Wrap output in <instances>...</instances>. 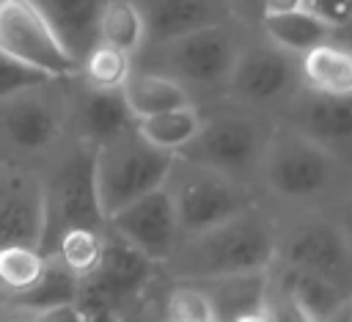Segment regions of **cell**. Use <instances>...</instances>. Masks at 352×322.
Here are the masks:
<instances>
[{
    "label": "cell",
    "instance_id": "obj_6",
    "mask_svg": "<svg viewBox=\"0 0 352 322\" xmlns=\"http://www.w3.org/2000/svg\"><path fill=\"white\" fill-rule=\"evenodd\" d=\"M66 135V77H50L0 96V162L36 168Z\"/></svg>",
    "mask_w": 352,
    "mask_h": 322
},
{
    "label": "cell",
    "instance_id": "obj_10",
    "mask_svg": "<svg viewBox=\"0 0 352 322\" xmlns=\"http://www.w3.org/2000/svg\"><path fill=\"white\" fill-rule=\"evenodd\" d=\"M162 184L173 201L176 217L184 234L212 226L261 201L256 184L234 179L212 165H204L179 154L173 157Z\"/></svg>",
    "mask_w": 352,
    "mask_h": 322
},
{
    "label": "cell",
    "instance_id": "obj_2",
    "mask_svg": "<svg viewBox=\"0 0 352 322\" xmlns=\"http://www.w3.org/2000/svg\"><path fill=\"white\" fill-rule=\"evenodd\" d=\"M275 234L278 212L258 201L212 226L182 234L160 272L168 281H209L264 270L275 256Z\"/></svg>",
    "mask_w": 352,
    "mask_h": 322
},
{
    "label": "cell",
    "instance_id": "obj_25",
    "mask_svg": "<svg viewBox=\"0 0 352 322\" xmlns=\"http://www.w3.org/2000/svg\"><path fill=\"white\" fill-rule=\"evenodd\" d=\"M135 124L148 143L168 149V151H179L195 135V129L201 124V110H198V105H182V107L154 113V116H143Z\"/></svg>",
    "mask_w": 352,
    "mask_h": 322
},
{
    "label": "cell",
    "instance_id": "obj_7",
    "mask_svg": "<svg viewBox=\"0 0 352 322\" xmlns=\"http://www.w3.org/2000/svg\"><path fill=\"white\" fill-rule=\"evenodd\" d=\"M160 281V264L143 256L132 242L107 223L102 231V253L91 272L80 278L77 305L82 319H113L135 314V305Z\"/></svg>",
    "mask_w": 352,
    "mask_h": 322
},
{
    "label": "cell",
    "instance_id": "obj_33",
    "mask_svg": "<svg viewBox=\"0 0 352 322\" xmlns=\"http://www.w3.org/2000/svg\"><path fill=\"white\" fill-rule=\"evenodd\" d=\"M289 8H300V0H261V17L275 11H289Z\"/></svg>",
    "mask_w": 352,
    "mask_h": 322
},
{
    "label": "cell",
    "instance_id": "obj_3",
    "mask_svg": "<svg viewBox=\"0 0 352 322\" xmlns=\"http://www.w3.org/2000/svg\"><path fill=\"white\" fill-rule=\"evenodd\" d=\"M245 33L248 25H242L239 19L198 28L182 36L143 44L132 55V66L151 69L176 80L187 91L192 105L201 107L214 99H223L226 80Z\"/></svg>",
    "mask_w": 352,
    "mask_h": 322
},
{
    "label": "cell",
    "instance_id": "obj_16",
    "mask_svg": "<svg viewBox=\"0 0 352 322\" xmlns=\"http://www.w3.org/2000/svg\"><path fill=\"white\" fill-rule=\"evenodd\" d=\"M41 182L33 165L0 162V245L41 239Z\"/></svg>",
    "mask_w": 352,
    "mask_h": 322
},
{
    "label": "cell",
    "instance_id": "obj_1",
    "mask_svg": "<svg viewBox=\"0 0 352 322\" xmlns=\"http://www.w3.org/2000/svg\"><path fill=\"white\" fill-rule=\"evenodd\" d=\"M253 184L270 209L336 212L349 195V162L275 118Z\"/></svg>",
    "mask_w": 352,
    "mask_h": 322
},
{
    "label": "cell",
    "instance_id": "obj_12",
    "mask_svg": "<svg viewBox=\"0 0 352 322\" xmlns=\"http://www.w3.org/2000/svg\"><path fill=\"white\" fill-rule=\"evenodd\" d=\"M0 50L50 77H69L80 66L30 0H0Z\"/></svg>",
    "mask_w": 352,
    "mask_h": 322
},
{
    "label": "cell",
    "instance_id": "obj_4",
    "mask_svg": "<svg viewBox=\"0 0 352 322\" xmlns=\"http://www.w3.org/2000/svg\"><path fill=\"white\" fill-rule=\"evenodd\" d=\"M41 182V239L38 248L47 253L55 237L72 226H104V215L96 193L94 173V143L66 135L38 165Z\"/></svg>",
    "mask_w": 352,
    "mask_h": 322
},
{
    "label": "cell",
    "instance_id": "obj_14",
    "mask_svg": "<svg viewBox=\"0 0 352 322\" xmlns=\"http://www.w3.org/2000/svg\"><path fill=\"white\" fill-rule=\"evenodd\" d=\"M278 121L308 135L341 160L352 157V94H327L300 88L275 116Z\"/></svg>",
    "mask_w": 352,
    "mask_h": 322
},
{
    "label": "cell",
    "instance_id": "obj_28",
    "mask_svg": "<svg viewBox=\"0 0 352 322\" xmlns=\"http://www.w3.org/2000/svg\"><path fill=\"white\" fill-rule=\"evenodd\" d=\"M102 231H104V226H72V228H63L55 237V242H52V248L47 253H55L72 272H77L82 278L99 261Z\"/></svg>",
    "mask_w": 352,
    "mask_h": 322
},
{
    "label": "cell",
    "instance_id": "obj_22",
    "mask_svg": "<svg viewBox=\"0 0 352 322\" xmlns=\"http://www.w3.org/2000/svg\"><path fill=\"white\" fill-rule=\"evenodd\" d=\"M300 77L305 88L327 94H352L349 41H322L300 52Z\"/></svg>",
    "mask_w": 352,
    "mask_h": 322
},
{
    "label": "cell",
    "instance_id": "obj_19",
    "mask_svg": "<svg viewBox=\"0 0 352 322\" xmlns=\"http://www.w3.org/2000/svg\"><path fill=\"white\" fill-rule=\"evenodd\" d=\"M270 267V264H267ZM267 267L250 272L220 275L209 281H195L209 294L214 308V322H267L264 316V292H267Z\"/></svg>",
    "mask_w": 352,
    "mask_h": 322
},
{
    "label": "cell",
    "instance_id": "obj_24",
    "mask_svg": "<svg viewBox=\"0 0 352 322\" xmlns=\"http://www.w3.org/2000/svg\"><path fill=\"white\" fill-rule=\"evenodd\" d=\"M96 41L135 55L143 47V17L135 0H104L96 19Z\"/></svg>",
    "mask_w": 352,
    "mask_h": 322
},
{
    "label": "cell",
    "instance_id": "obj_32",
    "mask_svg": "<svg viewBox=\"0 0 352 322\" xmlns=\"http://www.w3.org/2000/svg\"><path fill=\"white\" fill-rule=\"evenodd\" d=\"M231 8V17L239 19L248 28H258L261 19V0H226Z\"/></svg>",
    "mask_w": 352,
    "mask_h": 322
},
{
    "label": "cell",
    "instance_id": "obj_9",
    "mask_svg": "<svg viewBox=\"0 0 352 322\" xmlns=\"http://www.w3.org/2000/svg\"><path fill=\"white\" fill-rule=\"evenodd\" d=\"M300 88V55L267 39L258 28H248L234 55L223 96L253 110L278 116V110Z\"/></svg>",
    "mask_w": 352,
    "mask_h": 322
},
{
    "label": "cell",
    "instance_id": "obj_26",
    "mask_svg": "<svg viewBox=\"0 0 352 322\" xmlns=\"http://www.w3.org/2000/svg\"><path fill=\"white\" fill-rule=\"evenodd\" d=\"M44 270V250L33 242L0 245V294L30 289Z\"/></svg>",
    "mask_w": 352,
    "mask_h": 322
},
{
    "label": "cell",
    "instance_id": "obj_21",
    "mask_svg": "<svg viewBox=\"0 0 352 322\" xmlns=\"http://www.w3.org/2000/svg\"><path fill=\"white\" fill-rule=\"evenodd\" d=\"M80 61L96 44V19L104 0H30Z\"/></svg>",
    "mask_w": 352,
    "mask_h": 322
},
{
    "label": "cell",
    "instance_id": "obj_29",
    "mask_svg": "<svg viewBox=\"0 0 352 322\" xmlns=\"http://www.w3.org/2000/svg\"><path fill=\"white\" fill-rule=\"evenodd\" d=\"M129 69H132V55H126L124 50H116L110 44L96 41L80 58V66L74 74L91 88H121Z\"/></svg>",
    "mask_w": 352,
    "mask_h": 322
},
{
    "label": "cell",
    "instance_id": "obj_15",
    "mask_svg": "<svg viewBox=\"0 0 352 322\" xmlns=\"http://www.w3.org/2000/svg\"><path fill=\"white\" fill-rule=\"evenodd\" d=\"M66 96H69V135H77L88 143H99L138 121L121 88H91L77 74H69Z\"/></svg>",
    "mask_w": 352,
    "mask_h": 322
},
{
    "label": "cell",
    "instance_id": "obj_23",
    "mask_svg": "<svg viewBox=\"0 0 352 322\" xmlns=\"http://www.w3.org/2000/svg\"><path fill=\"white\" fill-rule=\"evenodd\" d=\"M121 94L135 118L154 116V113L182 107V105H192V99L176 80L160 72H151V69H140V66L129 69V74L121 83Z\"/></svg>",
    "mask_w": 352,
    "mask_h": 322
},
{
    "label": "cell",
    "instance_id": "obj_5",
    "mask_svg": "<svg viewBox=\"0 0 352 322\" xmlns=\"http://www.w3.org/2000/svg\"><path fill=\"white\" fill-rule=\"evenodd\" d=\"M198 110L201 124L176 154L253 184L261 151L275 127V116L253 110L226 96L201 105Z\"/></svg>",
    "mask_w": 352,
    "mask_h": 322
},
{
    "label": "cell",
    "instance_id": "obj_11",
    "mask_svg": "<svg viewBox=\"0 0 352 322\" xmlns=\"http://www.w3.org/2000/svg\"><path fill=\"white\" fill-rule=\"evenodd\" d=\"M272 261L322 272L338 283L352 286V245L349 228L333 212L305 209L292 217L278 215Z\"/></svg>",
    "mask_w": 352,
    "mask_h": 322
},
{
    "label": "cell",
    "instance_id": "obj_30",
    "mask_svg": "<svg viewBox=\"0 0 352 322\" xmlns=\"http://www.w3.org/2000/svg\"><path fill=\"white\" fill-rule=\"evenodd\" d=\"M41 80H50V74L11 58L8 52L0 50V96L3 94H11L16 88H25V85H33V83H41Z\"/></svg>",
    "mask_w": 352,
    "mask_h": 322
},
{
    "label": "cell",
    "instance_id": "obj_27",
    "mask_svg": "<svg viewBox=\"0 0 352 322\" xmlns=\"http://www.w3.org/2000/svg\"><path fill=\"white\" fill-rule=\"evenodd\" d=\"M165 278V275H162ZM160 316L168 322H214L209 294L195 281H162Z\"/></svg>",
    "mask_w": 352,
    "mask_h": 322
},
{
    "label": "cell",
    "instance_id": "obj_17",
    "mask_svg": "<svg viewBox=\"0 0 352 322\" xmlns=\"http://www.w3.org/2000/svg\"><path fill=\"white\" fill-rule=\"evenodd\" d=\"M267 272L278 286L289 292L302 322H336L349 314L352 286L338 283L322 272L280 261H270Z\"/></svg>",
    "mask_w": 352,
    "mask_h": 322
},
{
    "label": "cell",
    "instance_id": "obj_18",
    "mask_svg": "<svg viewBox=\"0 0 352 322\" xmlns=\"http://www.w3.org/2000/svg\"><path fill=\"white\" fill-rule=\"evenodd\" d=\"M143 17V44L234 19L226 0H135Z\"/></svg>",
    "mask_w": 352,
    "mask_h": 322
},
{
    "label": "cell",
    "instance_id": "obj_20",
    "mask_svg": "<svg viewBox=\"0 0 352 322\" xmlns=\"http://www.w3.org/2000/svg\"><path fill=\"white\" fill-rule=\"evenodd\" d=\"M258 30L272 39L275 44L286 47L289 52H305L322 41H349L346 28H333L324 19L314 17L305 8H289V11H275L264 14L258 19Z\"/></svg>",
    "mask_w": 352,
    "mask_h": 322
},
{
    "label": "cell",
    "instance_id": "obj_31",
    "mask_svg": "<svg viewBox=\"0 0 352 322\" xmlns=\"http://www.w3.org/2000/svg\"><path fill=\"white\" fill-rule=\"evenodd\" d=\"M300 8L324 19L333 28H346L352 22V0H300Z\"/></svg>",
    "mask_w": 352,
    "mask_h": 322
},
{
    "label": "cell",
    "instance_id": "obj_8",
    "mask_svg": "<svg viewBox=\"0 0 352 322\" xmlns=\"http://www.w3.org/2000/svg\"><path fill=\"white\" fill-rule=\"evenodd\" d=\"M176 151L148 143L138 124L94 143V173L102 215L110 217L132 198L160 187Z\"/></svg>",
    "mask_w": 352,
    "mask_h": 322
},
{
    "label": "cell",
    "instance_id": "obj_13",
    "mask_svg": "<svg viewBox=\"0 0 352 322\" xmlns=\"http://www.w3.org/2000/svg\"><path fill=\"white\" fill-rule=\"evenodd\" d=\"M104 223L157 264H162L173 253L184 234L165 184L132 198L110 217H104Z\"/></svg>",
    "mask_w": 352,
    "mask_h": 322
}]
</instances>
